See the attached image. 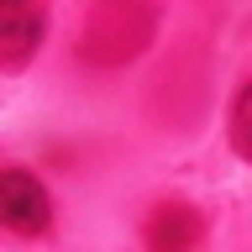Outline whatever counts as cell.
Listing matches in <instances>:
<instances>
[{"label": "cell", "mask_w": 252, "mask_h": 252, "mask_svg": "<svg viewBox=\"0 0 252 252\" xmlns=\"http://www.w3.org/2000/svg\"><path fill=\"white\" fill-rule=\"evenodd\" d=\"M0 226L16 236H42L53 226V200H47L37 173L0 168Z\"/></svg>", "instance_id": "7a4b0ae2"}, {"label": "cell", "mask_w": 252, "mask_h": 252, "mask_svg": "<svg viewBox=\"0 0 252 252\" xmlns=\"http://www.w3.org/2000/svg\"><path fill=\"white\" fill-rule=\"evenodd\" d=\"M16 5H42V0H0V11H16Z\"/></svg>", "instance_id": "8992f818"}, {"label": "cell", "mask_w": 252, "mask_h": 252, "mask_svg": "<svg viewBox=\"0 0 252 252\" xmlns=\"http://www.w3.org/2000/svg\"><path fill=\"white\" fill-rule=\"evenodd\" d=\"M47 37V5L0 11V68H27Z\"/></svg>", "instance_id": "277c9868"}, {"label": "cell", "mask_w": 252, "mask_h": 252, "mask_svg": "<svg viewBox=\"0 0 252 252\" xmlns=\"http://www.w3.org/2000/svg\"><path fill=\"white\" fill-rule=\"evenodd\" d=\"M231 147H236V158L252 163V79L242 84V94L231 105Z\"/></svg>", "instance_id": "5b68a950"}, {"label": "cell", "mask_w": 252, "mask_h": 252, "mask_svg": "<svg viewBox=\"0 0 252 252\" xmlns=\"http://www.w3.org/2000/svg\"><path fill=\"white\" fill-rule=\"evenodd\" d=\"M200 236H205V216L189 200L153 205V216H147V226H142L147 252H194V247H200Z\"/></svg>", "instance_id": "3957f363"}, {"label": "cell", "mask_w": 252, "mask_h": 252, "mask_svg": "<svg viewBox=\"0 0 252 252\" xmlns=\"http://www.w3.org/2000/svg\"><path fill=\"white\" fill-rule=\"evenodd\" d=\"M153 5L147 0H100L90 27L79 32V53L90 63H126L153 42Z\"/></svg>", "instance_id": "6da1fadb"}]
</instances>
